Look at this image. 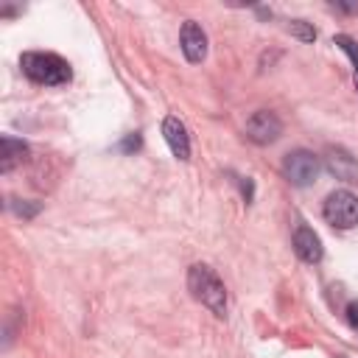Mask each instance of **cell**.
I'll list each match as a JSON object with an SVG mask.
<instances>
[{
    "mask_svg": "<svg viewBox=\"0 0 358 358\" xmlns=\"http://www.w3.org/2000/svg\"><path fill=\"white\" fill-rule=\"evenodd\" d=\"M187 288H190L193 299L201 302L213 316H218V319L227 316V291H224V282L218 280V274L210 266H204V263L190 266Z\"/></svg>",
    "mask_w": 358,
    "mask_h": 358,
    "instance_id": "cell-1",
    "label": "cell"
},
{
    "mask_svg": "<svg viewBox=\"0 0 358 358\" xmlns=\"http://www.w3.org/2000/svg\"><path fill=\"white\" fill-rule=\"evenodd\" d=\"M20 67L34 84H45V87H59L73 76L70 64L56 53H22Z\"/></svg>",
    "mask_w": 358,
    "mask_h": 358,
    "instance_id": "cell-2",
    "label": "cell"
},
{
    "mask_svg": "<svg viewBox=\"0 0 358 358\" xmlns=\"http://www.w3.org/2000/svg\"><path fill=\"white\" fill-rule=\"evenodd\" d=\"M319 171H322V162H319V157H316L313 151L296 148V151H288V154L282 157V176H285L291 185H296V187L313 185L316 176H319Z\"/></svg>",
    "mask_w": 358,
    "mask_h": 358,
    "instance_id": "cell-3",
    "label": "cell"
},
{
    "mask_svg": "<svg viewBox=\"0 0 358 358\" xmlns=\"http://www.w3.org/2000/svg\"><path fill=\"white\" fill-rule=\"evenodd\" d=\"M324 218L327 224L338 227V229H350L358 224V196H352L350 190H333L324 201Z\"/></svg>",
    "mask_w": 358,
    "mask_h": 358,
    "instance_id": "cell-4",
    "label": "cell"
},
{
    "mask_svg": "<svg viewBox=\"0 0 358 358\" xmlns=\"http://www.w3.org/2000/svg\"><path fill=\"white\" fill-rule=\"evenodd\" d=\"M280 134H282V120L268 109H260L246 120V137L252 143H257V145H268Z\"/></svg>",
    "mask_w": 358,
    "mask_h": 358,
    "instance_id": "cell-5",
    "label": "cell"
},
{
    "mask_svg": "<svg viewBox=\"0 0 358 358\" xmlns=\"http://www.w3.org/2000/svg\"><path fill=\"white\" fill-rule=\"evenodd\" d=\"M182 53H185V59H187L190 64H199V62H204V56H207V34H204L201 25L193 22V20H187V22L182 25Z\"/></svg>",
    "mask_w": 358,
    "mask_h": 358,
    "instance_id": "cell-6",
    "label": "cell"
},
{
    "mask_svg": "<svg viewBox=\"0 0 358 358\" xmlns=\"http://www.w3.org/2000/svg\"><path fill=\"white\" fill-rule=\"evenodd\" d=\"M162 137L171 145V151H173L176 159H190V137H187V129H185V123L179 117L168 115L162 120Z\"/></svg>",
    "mask_w": 358,
    "mask_h": 358,
    "instance_id": "cell-7",
    "label": "cell"
},
{
    "mask_svg": "<svg viewBox=\"0 0 358 358\" xmlns=\"http://www.w3.org/2000/svg\"><path fill=\"white\" fill-rule=\"evenodd\" d=\"M294 252H296L299 260H305V263H319L322 255H324L319 235H316L310 227H305V224H299V227L294 229Z\"/></svg>",
    "mask_w": 358,
    "mask_h": 358,
    "instance_id": "cell-8",
    "label": "cell"
},
{
    "mask_svg": "<svg viewBox=\"0 0 358 358\" xmlns=\"http://www.w3.org/2000/svg\"><path fill=\"white\" fill-rule=\"evenodd\" d=\"M0 145H3L0 171H11V168H14L17 162H22V159H25V154H28V145H25L22 140L11 137V134H3V137H0Z\"/></svg>",
    "mask_w": 358,
    "mask_h": 358,
    "instance_id": "cell-9",
    "label": "cell"
},
{
    "mask_svg": "<svg viewBox=\"0 0 358 358\" xmlns=\"http://www.w3.org/2000/svg\"><path fill=\"white\" fill-rule=\"evenodd\" d=\"M333 42L352 59V64H355V73H352V76H355V87H358V42H355L352 36H347V34H336Z\"/></svg>",
    "mask_w": 358,
    "mask_h": 358,
    "instance_id": "cell-10",
    "label": "cell"
},
{
    "mask_svg": "<svg viewBox=\"0 0 358 358\" xmlns=\"http://www.w3.org/2000/svg\"><path fill=\"white\" fill-rule=\"evenodd\" d=\"M288 31H291L294 36H299L302 42H313V39H316V31H313L305 20H291V22H288Z\"/></svg>",
    "mask_w": 358,
    "mask_h": 358,
    "instance_id": "cell-11",
    "label": "cell"
},
{
    "mask_svg": "<svg viewBox=\"0 0 358 358\" xmlns=\"http://www.w3.org/2000/svg\"><path fill=\"white\" fill-rule=\"evenodd\" d=\"M120 148H123V151H131V148H140V134H129V137H126V143H123Z\"/></svg>",
    "mask_w": 358,
    "mask_h": 358,
    "instance_id": "cell-12",
    "label": "cell"
},
{
    "mask_svg": "<svg viewBox=\"0 0 358 358\" xmlns=\"http://www.w3.org/2000/svg\"><path fill=\"white\" fill-rule=\"evenodd\" d=\"M347 310H350V322H352V324H355V327H358V305H355V302H352V305H350V308H347Z\"/></svg>",
    "mask_w": 358,
    "mask_h": 358,
    "instance_id": "cell-13",
    "label": "cell"
}]
</instances>
